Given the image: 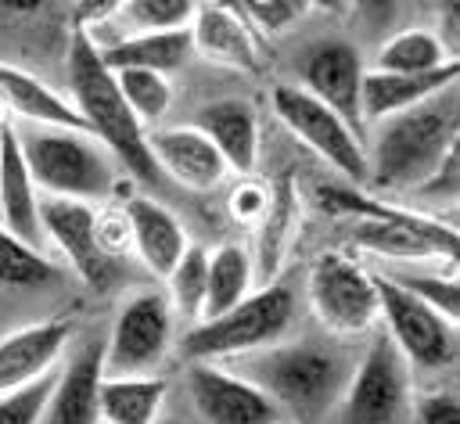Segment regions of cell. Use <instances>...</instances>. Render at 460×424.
I'll return each mask as SVG.
<instances>
[{"label":"cell","instance_id":"obj_1","mask_svg":"<svg viewBox=\"0 0 460 424\" xmlns=\"http://www.w3.org/2000/svg\"><path fill=\"white\" fill-rule=\"evenodd\" d=\"M352 356L323 338H295L277 341L262 352L230 359L234 374L252 381L259 392L273 399L280 417H291L298 424H323L352 374Z\"/></svg>","mask_w":460,"mask_h":424},{"label":"cell","instance_id":"obj_2","mask_svg":"<svg viewBox=\"0 0 460 424\" xmlns=\"http://www.w3.org/2000/svg\"><path fill=\"white\" fill-rule=\"evenodd\" d=\"M456 119H460V97L456 86H446L424 104L370 126L374 133L367 147V187L377 190V198H385V194H413L420 183H428L431 172L442 165V158L456 147V133H460Z\"/></svg>","mask_w":460,"mask_h":424},{"label":"cell","instance_id":"obj_3","mask_svg":"<svg viewBox=\"0 0 460 424\" xmlns=\"http://www.w3.org/2000/svg\"><path fill=\"white\" fill-rule=\"evenodd\" d=\"M14 137L36 190L47 198L104 205L122 187L115 155L90 129L14 122Z\"/></svg>","mask_w":460,"mask_h":424},{"label":"cell","instance_id":"obj_4","mask_svg":"<svg viewBox=\"0 0 460 424\" xmlns=\"http://www.w3.org/2000/svg\"><path fill=\"white\" fill-rule=\"evenodd\" d=\"M68 90H72V108L86 122V129L115 155L119 169H126L137 183L158 187L162 172L147 151V133L126 108L115 75L104 68L101 54L90 47L86 32L75 29L68 40Z\"/></svg>","mask_w":460,"mask_h":424},{"label":"cell","instance_id":"obj_5","mask_svg":"<svg viewBox=\"0 0 460 424\" xmlns=\"http://www.w3.org/2000/svg\"><path fill=\"white\" fill-rule=\"evenodd\" d=\"M295 313H298V298L288 280L259 284L223 316L198 320L180 338V352L190 363H230V359L262 352L288 334V327L295 323Z\"/></svg>","mask_w":460,"mask_h":424},{"label":"cell","instance_id":"obj_6","mask_svg":"<svg viewBox=\"0 0 460 424\" xmlns=\"http://www.w3.org/2000/svg\"><path fill=\"white\" fill-rule=\"evenodd\" d=\"M413 370L381 327L370 331V349L352 363L349 384L334 406V424H410Z\"/></svg>","mask_w":460,"mask_h":424},{"label":"cell","instance_id":"obj_7","mask_svg":"<svg viewBox=\"0 0 460 424\" xmlns=\"http://www.w3.org/2000/svg\"><path fill=\"white\" fill-rule=\"evenodd\" d=\"M370 273H374V287H377V327L399 349L406 367L428 370V374L449 370L460 352L456 323L446 320L435 305H428V302L406 295L402 287H395L392 280H385L377 269H370Z\"/></svg>","mask_w":460,"mask_h":424},{"label":"cell","instance_id":"obj_8","mask_svg":"<svg viewBox=\"0 0 460 424\" xmlns=\"http://www.w3.org/2000/svg\"><path fill=\"white\" fill-rule=\"evenodd\" d=\"M270 108L277 122L320 155L349 187H367V144L338 111L309 97L298 83H277L270 90Z\"/></svg>","mask_w":460,"mask_h":424},{"label":"cell","instance_id":"obj_9","mask_svg":"<svg viewBox=\"0 0 460 424\" xmlns=\"http://www.w3.org/2000/svg\"><path fill=\"white\" fill-rule=\"evenodd\" d=\"M305 298L323 331L338 338H359L377 327L374 273L345 252H320L309 266Z\"/></svg>","mask_w":460,"mask_h":424},{"label":"cell","instance_id":"obj_10","mask_svg":"<svg viewBox=\"0 0 460 424\" xmlns=\"http://www.w3.org/2000/svg\"><path fill=\"white\" fill-rule=\"evenodd\" d=\"M176 316L165 291L147 287L129 295L104 338V377H147L169 356Z\"/></svg>","mask_w":460,"mask_h":424},{"label":"cell","instance_id":"obj_11","mask_svg":"<svg viewBox=\"0 0 460 424\" xmlns=\"http://www.w3.org/2000/svg\"><path fill=\"white\" fill-rule=\"evenodd\" d=\"M187 392L194 399V410L208 424H280L284 420L266 392H259L252 381H244L223 363H190Z\"/></svg>","mask_w":460,"mask_h":424},{"label":"cell","instance_id":"obj_12","mask_svg":"<svg viewBox=\"0 0 460 424\" xmlns=\"http://www.w3.org/2000/svg\"><path fill=\"white\" fill-rule=\"evenodd\" d=\"M302 90L309 97H316L320 104H327L331 111H338L356 133L363 129L359 122V86L367 75V65L359 57V50L349 40H320L302 54Z\"/></svg>","mask_w":460,"mask_h":424},{"label":"cell","instance_id":"obj_13","mask_svg":"<svg viewBox=\"0 0 460 424\" xmlns=\"http://www.w3.org/2000/svg\"><path fill=\"white\" fill-rule=\"evenodd\" d=\"M93 212L97 205L68 201V198H40V230L61 252V259L79 273V280L93 291H104L115 277V262H108L93 244Z\"/></svg>","mask_w":460,"mask_h":424},{"label":"cell","instance_id":"obj_14","mask_svg":"<svg viewBox=\"0 0 460 424\" xmlns=\"http://www.w3.org/2000/svg\"><path fill=\"white\" fill-rule=\"evenodd\" d=\"M147 151H151L158 172L187 190H212L230 176V169L219 158V151L212 147V140L201 129H194L190 122L155 126L147 133Z\"/></svg>","mask_w":460,"mask_h":424},{"label":"cell","instance_id":"obj_15","mask_svg":"<svg viewBox=\"0 0 460 424\" xmlns=\"http://www.w3.org/2000/svg\"><path fill=\"white\" fill-rule=\"evenodd\" d=\"M190 43L194 54L237 68V72H259L262 68V47L259 36L252 32V25L244 22V14L226 4H198L194 18H190Z\"/></svg>","mask_w":460,"mask_h":424},{"label":"cell","instance_id":"obj_16","mask_svg":"<svg viewBox=\"0 0 460 424\" xmlns=\"http://www.w3.org/2000/svg\"><path fill=\"white\" fill-rule=\"evenodd\" d=\"M72 341L68 320H43L0 338V395H11L54 370Z\"/></svg>","mask_w":460,"mask_h":424},{"label":"cell","instance_id":"obj_17","mask_svg":"<svg viewBox=\"0 0 460 424\" xmlns=\"http://www.w3.org/2000/svg\"><path fill=\"white\" fill-rule=\"evenodd\" d=\"M101 381H104V338H86L83 349H75L65 370L58 374L40 424H101L97 413Z\"/></svg>","mask_w":460,"mask_h":424},{"label":"cell","instance_id":"obj_18","mask_svg":"<svg viewBox=\"0 0 460 424\" xmlns=\"http://www.w3.org/2000/svg\"><path fill=\"white\" fill-rule=\"evenodd\" d=\"M194 129H201L230 172L252 176L259 162V111L244 97H219L194 111Z\"/></svg>","mask_w":460,"mask_h":424},{"label":"cell","instance_id":"obj_19","mask_svg":"<svg viewBox=\"0 0 460 424\" xmlns=\"http://www.w3.org/2000/svg\"><path fill=\"white\" fill-rule=\"evenodd\" d=\"M456 79H460V65H449V68H438V72H420V75L367 68L363 86H359V122L377 126V122L399 115V111H410V108L424 104L428 97L442 93L446 86H456Z\"/></svg>","mask_w":460,"mask_h":424},{"label":"cell","instance_id":"obj_20","mask_svg":"<svg viewBox=\"0 0 460 424\" xmlns=\"http://www.w3.org/2000/svg\"><path fill=\"white\" fill-rule=\"evenodd\" d=\"M126 219H129V234H133V255L158 277L165 280L176 262L183 259V252L190 248L183 223L155 198L147 194H133L122 201Z\"/></svg>","mask_w":460,"mask_h":424},{"label":"cell","instance_id":"obj_21","mask_svg":"<svg viewBox=\"0 0 460 424\" xmlns=\"http://www.w3.org/2000/svg\"><path fill=\"white\" fill-rule=\"evenodd\" d=\"M0 226L7 234H14L18 241H25L29 248L43 244V230H40V190L25 169L18 137H14V122H7L0 129Z\"/></svg>","mask_w":460,"mask_h":424},{"label":"cell","instance_id":"obj_22","mask_svg":"<svg viewBox=\"0 0 460 424\" xmlns=\"http://www.w3.org/2000/svg\"><path fill=\"white\" fill-rule=\"evenodd\" d=\"M0 97L14 122H40V126H65V129H86L79 111L65 93L47 86L40 75L14 68L0 61Z\"/></svg>","mask_w":460,"mask_h":424},{"label":"cell","instance_id":"obj_23","mask_svg":"<svg viewBox=\"0 0 460 424\" xmlns=\"http://www.w3.org/2000/svg\"><path fill=\"white\" fill-rule=\"evenodd\" d=\"M194 57V43L187 29L176 32H122L108 50H101V61L108 72L122 68H144L158 75L180 72Z\"/></svg>","mask_w":460,"mask_h":424},{"label":"cell","instance_id":"obj_24","mask_svg":"<svg viewBox=\"0 0 460 424\" xmlns=\"http://www.w3.org/2000/svg\"><path fill=\"white\" fill-rule=\"evenodd\" d=\"M165 377H104L97 395L101 424H155L165 402Z\"/></svg>","mask_w":460,"mask_h":424},{"label":"cell","instance_id":"obj_25","mask_svg":"<svg viewBox=\"0 0 460 424\" xmlns=\"http://www.w3.org/2000/svg\"><path fill=\"white\" fill-rule=\"evenodd\" d=\"M255 284V266H252V252L244 244H219L216 252H208V266H205V305H201V320H216L226 309H234L244 295H252Z\"/></svg>","mask_w":460,"mask_h":424},{"label":"cell","instance_id":"obj_26","mask_svg":"<svg viewBox=\"0 0 460 424\" xmlns=\"http://www.w3.org/2000/svg\"><path fill=\"white\" fill-rule=\"evenodd\" d=\"M456 65L453 50L442 43V36L428 25H410V29H399L395 36H388L370 68L377 72H406V75H420V72H438V68H449Z\"/></svg>","mask_w":460,"mask_h":424},{"label":"cell","instance_id":"obj_27","mask_svg":"<svg viewBox=\"0 0 460 424\" xmlns=\"http://www.w3.org/2000/svg\"><path fill=\"white\" fill-rule=\"evenodd\" d=\"M295 216H298V198H295V187L288 180V187L280 194L270 198V208L266 216L259 219L255 226V255H252V266H255V284H270L277 280L280 266H284V252H288V237L295 230Z\"/></svg>","mask_w":460,"mask_h":424},{"label":"cell","instance_id":"obj_28","mask_svg":"<svg viewBox=\"0 0 460 424\" xmlns=\"http://www.w3.org/2000/svg\"><path fill=\"white\" fill-rule=\"evenodd\" d=\"M111 75L133 119L144 126V133H151L172 108V79L158 72H144V68H122Z\"/></svg>","mask_w":460,"mask_h":424},{"label":"cell","instance_id":"obj_29","mask_svg":"<svg viewBox=\"0 0 460 424\" xmlns=\"http://www.w3.org/2000/svg\"><path fill=\"white\" fill-rule=\"evenodd\" d=\"M377 273H381L385 280H392L395 287H402L406 295H413V298L435 305L446 320L456 323L460 298H456V273H453V269H431V273H428V269H417V266L402 262V266H377Z\"/></svg>","mask_w":460,"mask_h":424},{"label":"cell","instance_id":"obj_30","mask_svg":"<svg viewBox=\"0 0 460 424\" xmlns=\"http://www.w3.org/2000/svg\"><path fill=\"white\" fill-rule=\"evenodd\" d=\"M205 266H208V252L201 244H190L176 262V269L165 277L169 284L165 298L172 305V316L190 320V327L201 320V305H205Z\"/></svg>","mask_w":460,"mask_h":424},{"label":"cell","instance_id":"obj_31","mask_svg":"<svg viewBox=\"0 0 460 424\" xmlns=\"http://www.w3.org/2000/svg\"><path fill=\"white\" fill-rule=\"evenodd\" d=\"M50 280H58V266L40 248H29L25 241H18L14 234L0 226V284L32 291Z\"/></svg>","mask_w":460,"mask_h":424},{"label":"cell","instance_id":"obj_32","mask_svg":"<svg viewBox=\"0 0 460 424\" xmlns=\"http://www.w3.org/2000/svg\"><path fill=\"white\" fill-rule=\"evenodd\" d=\"M194 7L190 0H126L115 7V22L126 32H176L190 29Z\"/></svg>","mask_w":460,"mask_h":424},{"label":"cell","instance_id":"obj_33","mask_svg":"<svg viewBox=\"0 0 460 424\" xmlns=\"http://www.w3.org/2000/svg\"><path fill=\"white\" fill-rule=\"evenodd\" d=\"M237 11L244 14V22L252 25L255 36H280L284 29H291L295 22H302L309 14V4H302V0H255V4H237Z\"/></svg>","mask_w":460,"mask_h":424},{"label":"cell","instance_id":"obj_34","mask_svg":"<svg viewBox=\"0 0 460 424\" xmlns=\"http://www.w3.org/2000/svg\"><path fill=\"white\" fill-rule=\"evenodd\" d=\"M54 381H58V374L50 370L32 384H25L11 395H0V424H40L47 399L54 392Z\"/></svg>","mask_w":460,"mask_h":424},{"label":"cell","instance_id":"obj_35","mask_svg":"<svg viewBox=\"0 0 460 424\" xmlns=\"http://www.w3.org/2000/svg\"><path fill=\"white\" fill-rule=\"evenodd\" d=\"M93 244L108 262H119L133 252V234H129V219L122 205H104L93 212Z\"/></svg>","mask_w":460,"mask_h":424},{"label":"cell","instance_id":"obj_36","mask_svg":"<svg viewBox=\"0 0 460 424\" xmlns=\"http://www.w3.org/2000/svg\"><path fill=\"white\" fill-rule=\"evenodd\" d=\"M270 198H273V190H270L262 180H255V176H241V180L230 187L226 208H230V216H234L237 223H244V226H259V219H262L266 208H270Z\"/></svg>","mask_w":460,"mask_h":424},{"label":"cell","instance_id":"obj_37","mask_svg":"<svg viewBox=\"0 0 460 424\" xmlns=\"http://www.w3.org/2000/svg\"><path fill=\"white\" fill-rule=\"evenodd\" d=\"M410 424H460V399L453 388H428L413 392L410 399Z\"/></svg>","mask_w":460,"mask_h":424},{"label":"cell","instance_id":"obj_38","mask_svg":"<svg viewBox=\"0 0 460 424\" xmlns=\"http://www.w3.org/2000/svg\"><path fill=\"white\" fill-rule=\"evenodd\" d=\"M413 198H431V201H442V205H453V198H456V147L442 158V165L431 172V180L428 183H420L417 190H413Z\"/></svg>","mask_w":460,"mask_h":424},{"label":"cell","instance_id":"obj_39","mask_svg":"<svg viewBox=\"0 0 460 424\" xmlns=\"http://www.w3.org/2000/svg\"><path fill=\"white\" fill-rule=\"evenodd\" d=\"M7 122H14V119H11V111H7V104H4V97H0V129H4Z\"/></svg>","mask_w":460,"mask_h":424}]
</instances>
